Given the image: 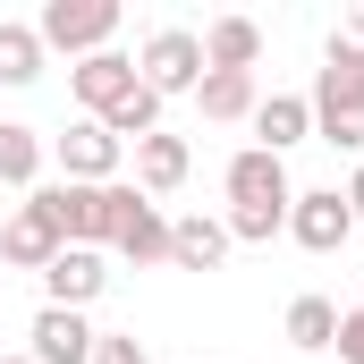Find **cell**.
<instances>
[{"label":"cell","instance_id":"obj_1","mask_svg":"<svg viewBox=\"0 0 364 364\" xmlns=\"http://www.w3.org/2000/svg\"><path fill=\"white\" fill-rule=\"evenodd\" d=\"M220 186H229V212H220V220H229V246H272V237H288L296 186H288V161H279V153H263V144L229 153Z\"/></svg>","mask_w":364,"mask_h":364},{"label":"cell","instance_id":"obj_2","mask_svg":"<svg viewBox=\"0 0 364 364\" xmlns=\"http://www.w3.org/2000/svg\"><path fill=\"white\" fill-rule=\"evenodd\" d=\"M34 203L60 220V246H110V220H119V178L110 186H68V178H51V186H34Z\"/></svg>","mask_w":364,"mask_h":364},{"label":"cell","instance_id":"obj_3","mask_svg":"<svg viewBox=\"0 0 364 364\" xmlns=\"http://www.w3.org/2000/svg\"><path fill=\"white\" fill-rule=\"evenodd\" d=\"M34 34H43V51L93 60V51H110V34H119V0H43Z\"/></svg>","mask_w":364,"mask_h":364},{"label":"cell","instance_id":"obj_4","mask_svg":"<svg viewBox=\"0 0 364 364\" xmlns=\"http://www.w3.org/2000/svg\"><path fill=\"white\" fill-rule=\"evenodd\" d=\"M136 77L161 93V102H170V93H195L203 85V34H195V26H153L144 51H136Z\"/></svg>","mask_w":364,"mask_h":364},{"label":"cell","instance_id":"obj_5","mask_svg":"<svg viewBox=\"0 0 364 364\" xmlns=\"http://www.w3.org/2000/svg\"><path fill=\"white\" fill-rule=\"evenodd\" d=\"M51 161H60V178H68V186H110V178H119V161H127V144H119L102 119H68V127L51 136Z\"/></svg>","mask_w":364,"mask_h":364},{"label":"cell","instance_id":"obj_6","mask_svg":"<svg viewBox=\"0 0 364 364\" xmlns=\"http://www.w3.org/2000/svg\"><path fill=\"white\" fill-rule=\"evenodd\" d=\"M110 246H119V263H136V272L170 263V212H161L153 195H136L127 178H119V220H110Z\"/></svg>","mask_w":364,"mask_h":364},{"label":"cell","instance_id":"obj_7","mask_svg":"<svg viewBox=\"0 0 364 364\" xmlns=\"http://www.w3.org/2000/svg\"><path fill=\"white\" fill-rule=\"evenodd\" d=\"M288 237H296L305 255H339V246L356 237L348 195H339V186H296V203H288Z\"/></svg>","mask_w":364,"mask_h":364},{"label":"cell","instance_id":"obj_8","mask_svg":"<svg viewBox=\"0 0 364 364\" xmlns=\"http://www.w3.org/2000/svg\"><path fill=\"white\" fill-rule=\"evenodd\" d=\"M136 85H144V77H136V60H127V51H93V60H77V68H68L77 119H110V110H119Z\"/></svg>","mask_w":364,"mask_h":364},{"label":"cell","instance_id":"obj_9","mask_svg":"<svg viewBox=\"0 0 364 364\" xmlns=\"http://www.w3.org/2000/svg\"><path fill=\"white\" fill-rule=\"evenodd\" d=\"M51 255H60V220L26 195V203L0 220V272H51Z\"/></svg>","mask_w":364,"mask_h":364},{"label":"cell","instance_id":"obj_10","mask_svg":"<svg viewBox=\"0 0 364 364\" xmlns=\"http://www.w3.org/2000/svg\"><path fill=\"white\" fill-rule=\"evenodd\" d=\"M102 288H110V263H102L93 246H60V255H51V272H43V305H68V314H85Z\"/></svg>","mask_w":364,"mask_h":364},{"label":"cell","instance_id":"obj_11","mask_svg":"<svg viewBox=\"0 0 364 364\" xmlns=\"http://www.w3.org/2000/svg\"><path fill=\"white\" fill-rule=\"evenodd\" d=\"M26 339H34V348H26L34 364H93V339H102V331H93L85 314H68V305H43Z\"/></svg>","mask_w":364,"mask_h":364},{"label":"cell","instance_id":"obj_12","mask_svg":"<svg viewBox=\"0 0 364 364\" xmlns=\"http://www.w3.org/2000/svg\"><path fill=\"white\" fill-rule=\"evenodd\" d=\"M170 263H178V272H220V263H229V220H220V212L170 220Z\"/></svg>","mask_w":364,"mask_h":364},{"label":"cell","instance_id":"obj_13","mask_svg":"<svg viewBox=\"0 0 364 364\" xmlns=\"http://www.w3.org/2000/svg\"><path fill=\"white\" fill-rule=\"evenodd\" d=\"M136 153V195H178L186 186V170H195V153H186V136H144V144H127Z\"/></svg>","mask_w":364,"mask_h":364},{"label":"cell","instance_id":"obj_14","mask_svg":"<svg viewBox=\"0 0 364 364\" xmlns=\"http://www.w3.org/2000/svg\"><path fill=\"white\" fill-rule=\"evenodd\" d=\"M305 136H314V102H305V93H263V102H255V144H263V153L288 161V144H305Z\"/></svg>","mask_w":364,"mask_h":364},{"label":"cell","instance_id":"obj_15","mask_svg":"<svg viewBox=\"0 0 364 364\" xmlns=\"http://www.w3.org/2000/svg\"><path fill=\"white\" fill-rule=\"evenodd\" d=\"M43 161H51V136L26 127V119H0V186H43Z\"/></svg>","mask_w":364,"mask_h":364},{"label":"cell","instance_id":"obj_16","mask_svg":"<svg viewBox=\"0 0 364 364\" xmlns=\"http://www.w3.org/2000/svg\"><path fill=\"white\" fill-rule=\"evenodd\" d=\"M255 60H263V26H255V17H212V26H203V68L255 77Z\"/></svg>","mask_w":364,"mask_h":364},{"label":"cell","instance_id":"obj_17","mask_svg":"<svg viewBox=\"0 0 364 364\" xmlns=\"http://www.w3.org/2000/svg\"><path fill=\"white\" fill-rule=\"evenodd\" d=\"M255 77H237V68H203V85H195V110L203 119H220V127H237V119H255Z\"/></svg>","mask_w":364,"mask_h":364},{"label":"cell","instance_id":"obj_18","mask_svg":"<svg viewBox=\"0 0 364 364\" xmlns=\"http://www.w3.org/2000/svg\"><path fill=\"white\" fill-rule=\"evenodd\" d=\"M43 60H51V51H43V34H34V26H17V17H0V85H34V77H43Z\"/></svg>","mask_w":364,"mask_h":364},{"label":"cell","instance_id":"obj_19","mask_svg":"<svg viewBox=\"0 0 364 364\" xmlns=\"http://www.w3.org/2000/svg\"><path fill=\"white\" fill-rule=\"evenodd\" d=\"M331 339H339V305H331V296H296V305H288V348L322 356Z\"/></svg>","mask_w":364,"mask_h":364},{"label":"cell","instance_id":"obj_20","mask_svg":"<svg viewBox=\"0 0 364 364\" xmlns=\"http://www.w3.org/2000/svg\"><path fill=\"white\" fill-rule=\"evenodd\" d=\"M305 102H314V119H356L364 110V77L356 68H314V93Z\"/></svg>","mask_w":364,"mask_h":364},{"label":"cell","instance_id":"obj_21","mask_svg":"<svg viewBox=\"0 0 364 364\" xmlns=\"http://www.w3.org/2000/svg\"><path fill=\"white\" fill-rule=\"evenodd\" d=\"M322 68H356V77H364V17H339V26H331Z\"/></svg>","mask_w":364,"mask_h":364},{"label":"cell","instance_id":"obj_22","mask_svg":"<svg viewBox=\"0 0 364 364\" xmlns=\"http://www.w3.org/2000/svg\"><path fill=\"white\" fill-rule=\"evenodd\" d=\"M93 364H153V356H144V339H127V331H102V339H93Z\"/></svg>","mask_w":364,"mask_h":364},{"label":"cell","instance_id":"obj_23","mask_svg":"<svg viewBox=\"0 0 364 364\" xmlns=\"http://www.w3.org/2000/svg\"><path fill=\"white\" fill-rule=\"evenodd\" d=\"M331 348H339V364H364V314H339V339Z\"/></svg>","mask_w":364,"mask_h":364},{"label":"cell","instance_id":"obj_24","mask_svg":"<svg viewBox=\"0 0 364 364\" xmlns=\"http://www.w3.org/2000/svg\"><path fill=\"white\" fill-rule=\"evenodd\" d=\"M339 195H348V212H356V229H364V161H356V178L339 186Z\"/></svg>","mask_w":364,"mask_h":364},{"label":"cell","instance_id":"obj_25","mask_svg":"<svg viewBox=\"0 0 364 364\" xmlns=\"http://www.w3.org/2000/svg\"><path fill=\"white\" fill-rule=\"evenodd\" d=\"M0 364H34V356H0Z\"/></svg>","mask_w":364,"mask_h":364},{"label":"cell","instance_id":"obj_26","mask_svg":"<svg viewBox=\"0 0 364 364\" xmlns=\"http://www.w3.org/2000/svg\"><path fill=\"white\" fill-rule=\"evenodd\" d=\"M356 314H364V296H356Z\"/></svg>","mask_w":364,"mask_h":364},{"label":"cell","instance_id":"obj_27","mask_svg":"<svg viewBox=\"0 0 364 364\" xmlns=\"http://www.w3.org/2000/svg\"><path fill=\"white\" fill-rule=\"evenodd\" d=\"M0 279H9V272H0Z\"/></svg>","mask_w":364,"mask_h":364}]
</instances>
